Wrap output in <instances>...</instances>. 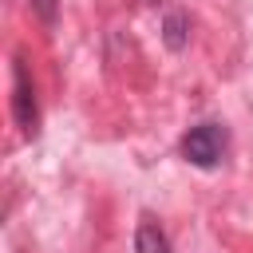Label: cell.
<instances>
[{"mask_svg": "<svg viewBox=\"0 0 253 253\" xmlns=\"http://www.w3.org/2000/svg\"><path fill=\"white\" fill-rule=\"evenodd\" d=\"M162 43L170 51H182L190 43V20H186V12H166V20H162Z\"/></svg>", "mask_w": 253, "mask_h": 253, "instance_id": "277c9868", "label": "cell"}, {"mask_svg": "<svg viewBox=\"0 0 253 253\" xmlns=\"http://www.w3.org/2000/svg\"><path fill=\"white\" fill-rule=\"evenodd\" d=\"M12 119H16L24 138H36V130H40V103H36V83H32V71L24 63V55L12 59Z\"/></svg>", "mask_w": 253, "mask_h": 253, "instance_id": "6da1fadb", "label": "cell"}, {"mask_svg": "<svg viewBox=\"0 0 253 253\" xmlns=\"http://www.w3.org/2000/svg\"><path fill=\"white\" fill-rule=\"evenodd\" d=\"M28 8H32V16H36L43 28H55V20H59V0H28Z\"/></svg>", "mask_w": 253, "mask_h": 253, "instance_id": "5b68a950", "label": "cell"}, {"mask_svg": "<svg viewBox=\"0 0 253 253\" xmlns=\"http://www.w3.org/2000/svg\"><path fill=\"white\" fill-rule=\"evenodd\" d=\"M134 253H170V237L154 217H142L134 229Z\"/></svg>", "mask_w": 253, "mask_h": 253, "instance_id": "3957f363", "label": "cell"}, {"mask_svg": "<svg viewBox=\"0 0 253 253\" xmlns=\"http://www.w3.org/2000/svg\"><path fill=\"white\" fill-rule=\"evenodd\" d=\"M225 146H229V134H225L221 123H198V126H190L186 138H182L186 162H194V166H202V170H213V166L225 158Z\"/></svg>", "mask_w": 253, "mask_h": 253, "instance_id": "7a4b0ae2", "label": "cell"}]
</instances>
